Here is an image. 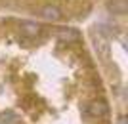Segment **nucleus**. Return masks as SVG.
Instances as JSON below:
<instances>
[{
    "label": "nucleus",
    "instance_id": "3",
    "mask_svg": "<svg viewBox=\"0 0 128 124\" xmlns=\"http://www.w3.org/2000/svg\"><path fill=\"white\" fill-rule=\"evenodd\" d=\"M118 124H126V119H124V117H122V119L118 120Z\"/></svg>",
    "mask_w": 128,
    "mask_h": 124
},
{
    "label": "nucleus",
    "instance_id": "2",
    "mask_svg": "<svg viewBox=\"0 0 128 124\" xmlns=\"http://www.w3.org/2000/svg\"><path fill=\"white\" fill-rule=\"evenodd\" d=\"M14 120H17V117L12 111H8V113H2L0 115V124H12Z\"/></svg>",
    "mask_w": 128,
    "mask_h": 124
},
{
    "label": "nucleus",
    "instance_id": "1",
    "mask_svg": "<svg viewBox=\"0 0 128 124\" xmlns=\"http://www.w3.org/2000/svg\"><path fill=\"white\" fill-rule=\"evenodd\" d=\"M107 111H109V107H107L105 101H94V103H90V105H86L84 115H90V117L102 119V117H105V115H107Z\"/></svg>",
    "mask_w": 128,
    "mask_h": 124
}]
</instances>
